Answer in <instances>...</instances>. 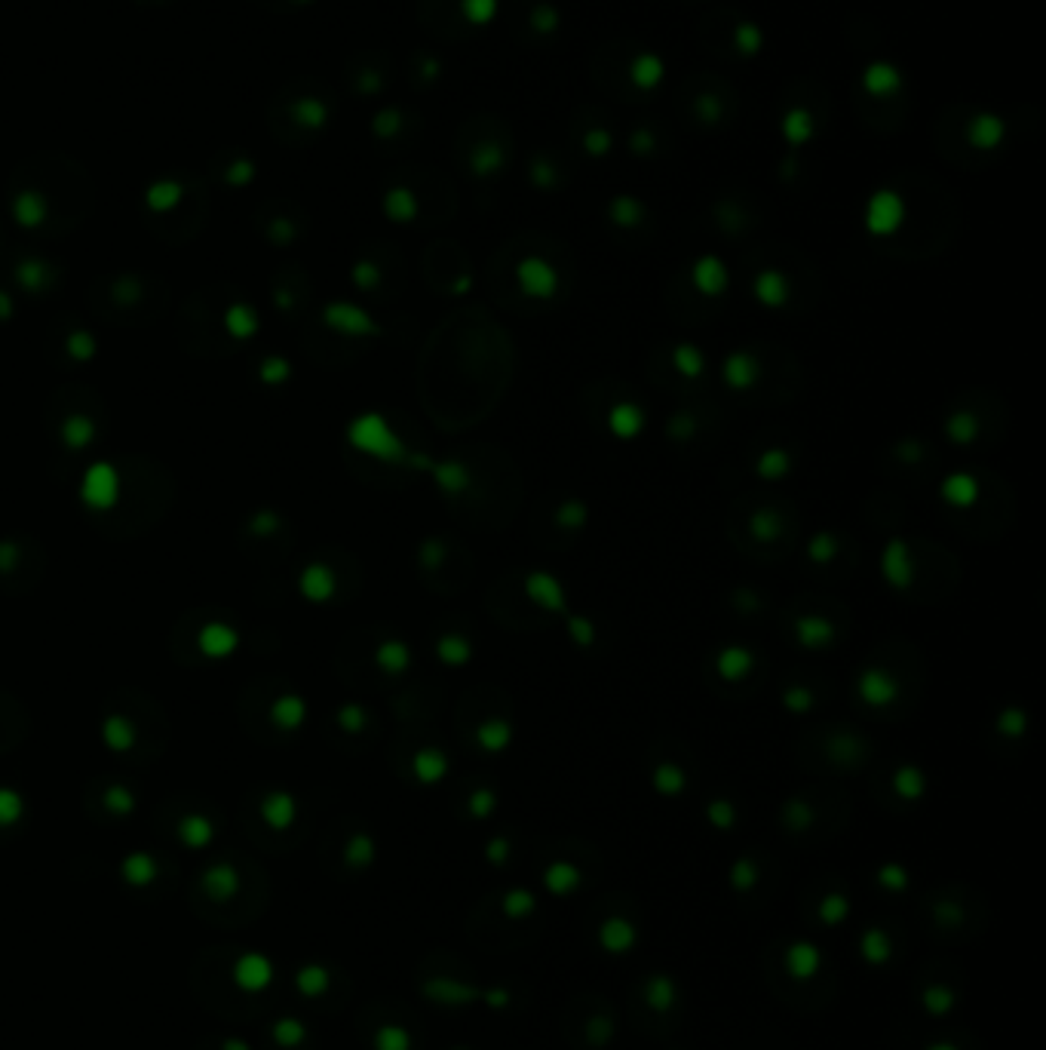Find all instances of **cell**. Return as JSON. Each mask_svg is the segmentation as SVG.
Returning <instances> with one entry per match:
<instances>
[{
	"label": "cell",
	"mask_w": 1046,
	"mask_h": 1050,
	"mask_svg": "<svg viewBox=\"0 0 1046 1050\" xmlns=\"http://www.w3.org/2000/svg\"><path fill=\"white\" fill-rule=\"evenodd\" d=\"M10 193L16 200L22 221H49V203L58 206V215L80 212V203H89V175L80 163L62 154H34L13 173Z\"/></svg>",
	"instance_id": "1"
},
{
	"label": "cell",
	"mask_w": 1046,
	"mask_h": 1050,
	"mask_svg": "<svg viewBox=\"0 0 1046 1050\" xmlns=\"http://www.w3.org/2000/svg\"><path fill=\"white\" fill-rule=\"evenodd\" d=\"M335 114L332 93L313 77L289 80L267 105V126L286 145H304L328 130Z\"/></svg>",
	"instance_id": "2"
},
{
	"label": "cell",
	"mask_w": 1046,
	"mask_h": 1050,
	"mask_svg": "<svg viewBox=\"0 0 1046 1050\" xmlns=\"http://www.w3.org/2000/svg\"><path fill=\"white\" fill-rule=\"evenodd\" d=\"M906 219V203H902L899 193L893 191H878L875 197L869 200V212H865V225H869L872 234L887 237L893 234L896 228Z\"/></svg>",
	"instance_id": "3"
},
{
	"label": "cell",
	"mask_w": 1046,
	"mask_h": 1050,
	"mask_svg": "<svg viewBox=\"0 0 1046 1050\" xmlns=\"http://www.w3.org/2000/svg\"><path fill=\"white\" fill-rule=\"evenodd\" d=\"M515 283H519V289L528 298H550L552 292H556L559 277H556V271H552L550 262H543V258H537V256H528V258H522L519 267H515Z\"/></svg>",
	"instance_id": "4"
},
{
	"label": "cell",
	"mask_w": 1046,
	"mask_h": 1050,
	"mask_svg": "<svg viewBox=\"0 0 1046 1050\" xmlns=\"http://www.w3.org/2000/svg\"><path fill=\"white\" fill-rule=\"evenodd\" d=\"M424 995L433 998L443 1008H473V1004L482 1001V986H473V983L463 980H427L424 983Z\"/></svg>",
	"instance_id": "5"
},
{
	"label": "cell",
	"mask_w": 1046,
	"mask_h": 1050,
	"mask_svg": "<svg viewBox=\"0 0 1046 1050\" xmlns=\"http://www.w3.org/2000/svg\"><path fill=\"white\" fill-rule=\"evenodd\" d=\"M782 967H786L789 977L798 980V983L813 980L819 971H823V949H819L813 940L789 943L786 952H782Z\"/></svg>",
	"instance_id": "6"
},
{
	"label": "cell",
	"mask_w": 1046,
	"mask_h": 1050,
	"mask_svg": "<svg viewBox=\"0 0 1046 1050\" xmlns=\"http://www.w3.org/2000/svg\"><path fill=\"white\" fill-rule=\"evenodd\" d=\"M595 940H599V946L608 956H626L639 943V928H635V921L623 919V915H611L595 930Z\"/></svg>",
	"instance_id": "7"
},
{
	"label": "cell",
	"mask_w": 1046,
	"mask_h": 1050,
	"mask_svg": "<svg viewBox=\"0 0 1046 1050\" xmlns=\"http://www.w3.org/2000/svg\"><path fill=\"white\" fill-rule=\"evenodd\" d=\"M859 695H863L865 704L872 706H887L893 704L896 697V679L887 669H865L863 676H859Z\"/></svg>",
	"instance_id": "8"
},
{
	"label": "cell",
	"mask_w": 1046,
	"mask_h": 1050,
	"mask_svg": "<svg viewBox=\"0 0 1046 1050\" xmlns=\"http://www.w3.org/2000/svg\"><path fill=\"white\" fill-rule=\"evenodd\" d=\"M580 884H584V873L568 860H556L543 869V888H547L552 897H568V893H574Z\"/></svg>",
	"instance_id": "9"
},
{
	"label": "cell",
	"mask_w": 1046,
	"mask_h": 1050,
	"mask_svg": "<svg viewBox=\"0 0 1046 1050\" xmlns=\"http://www.w3.org/2000/svg\"><path fill=\"white\" fill-rule=\"evenodd\" d=\"M859 956L869 967H884L893 962V940L884 928H869L859 937Z\"/></svg>",
	"instance_id": "10"
},
{
	"label": "cell",
	"mask_w": 1046,
	"mask_h": 1050,
	"mask_svg": "<svg viewBox=\"0 0 1046 1050\" xmlns=\"http://www.w3.org/2000/svg\"><path fill=\"white\" fill-rule=\"evenodd\" d=\"M678 1001V983L669 974H651L645 980V1004L654 1014H669Z\"/></svg>",
	"instance_id": "11"
},
{
	"label": "cell",
	"mask_w": 1046,
	"mask_h": 1050,
	"mask_svg": "<svg viewBox=\"0 0 1046 1050\" xmlns=\"http://www.w3.org/2000/svg\"><path fill=\"white\" fill-rule=\"evenodd\" d=\"M691 280H693V286H697V292L721 295L724 286H728V271H724V265L715 256H703V258H697V265H693Z\"/></svg>",
	"instance_id": "12"
},
{
	"label": "cell",
	"mask_w": 1046,
	"mask_h": 1050,
	"mask_svg": "<svg viewBox=\"0 0 1046 1050\" xmlns=\"http://www.w3.org/2000/svg\"><path fill=\"white\" fill-rule=\"evenodd\" d=\"M645 427V412L635 403H617L608 412V430L620 439H635Z\"/></svg>",
	"instance_id": "13"
},
{
	"label": "cell",
	"mask_w": 1046,
	"mask_h": 1050,
	"mask_svg": "<svg viewBox=\"0 0 1046 1050\" xmlns=\"http://www.w3.org/2000/svg\"><path fill=\"white\" fill-rule=\"evenodd\" d=\"M758 381V360L749 354H730L728 360H724V384L734 387V390H746V387H752Z\"/></svg>",
	"instance_id": "14"
},
{
	"label": "cell",
	"mask_w": 1046,
	"mask_h": 1050,
	"mask_svg": "<svg viewBox=\"0 0 1046 1050\" xmlns=\"http://www.w3.org/2000/svg\"><path fill=\"white\" fill-rule=\"evenodd\" d=\"M755 298H758L764 308H782L789 298V280L786 274L780 271H761L758 280H755Z\"/></svg>",
	"instance_id": "15"
},
{
	"label": "cell",
	"mask_w": 1046,
	"mask_h": 1050,
	"mask_svg": "<svg viewBox=\"0 0 1046 1050\" xmlns=\"http://www.w3.org/2000/svg\"><path fill=\"white\" fill-rule=\"evenodd\" d=\"M798 642L807 645L810 651H819V648H828L835 642V624L826 621V617H801L795 624Z\"/></svg>",
	"instance_id": "16"
},
{
	"label": "cell",
	"mask_w": 1046,
	"mask_h": 1050,
	"mask_svg": "<svg viewBox=\"0 0 1046 1050\" xmlns=\"http://www.w3.org/2000/svg\"><path fill=\"white\" fill-rule=\"evenodd\" d=\"M528 596H532L534 602H541L543 608H552V612H562L565 608L562 587H559V580L550 578L547 571H534V575L528 578Z\"/></svg>",
	"instance_id": "17"
},
{
	"label": "cell",
	"mask_w": 1046,
	"mask_h": 1050,
	"mask_svg": "<svg viewBox=\"0 0 1046 1050\" xmlns=\"http://www.w3.org/2000/svg\"><path fill=\"white\" fill-rule=\"evenodd\" d=\"M755 664L752 651L749 648H739V645H730V648H721L719 660H715V667H719V673L724 676L728 682H739L749 676V669Z\"/></svg>",
	"instance_id": "18"
},
{
	"label": "cell",
	"mask_w": 1046,
	"mask_h": 1050,
	"mask_svg": "<svg viewBox=\"0 0 1046 1050\" xmlns=\"http://www.w3.org/2000/svg\"><path fill=\"white\" fill-rule=\"evenodd\" d=\"M943 495H945V501L952 504V507H973L976 498H979V486H976L973 476L954 473V476H948V480L943 482Z\"/></svg>",
	"instance_id": "19"
},
{
	"label": "cell",
	"mask_w": 1046,
	"mask_h": 1050,
	"mask_svg": "<svg viewBox=\"0 0 1046 1050\" xmlns=\"http://www.w3.org/2000/svg\"><path fill=\"white\" fill-rule=\"evenodd\" d=\"M921 1008H924V1014H930V1017H948L954 1008H958V992H954L952 986H943V983L926 986L921 992Z\"/></svg>",
	"instance_id": "20"
},
{
	"label": "cell",
	"mask_w": 1046,
	"mask_h": 1050,
	"mask_svg": "<svg viewBox=\"0 0 1046 1050\" xmlns=\"http://www.w3.org/2000/svg\"><path fill=\"white\" fill-rule=\"evenodd\" d=\"M663 74H666V68H663V58L654 56V53H641L632 62V68H630L632 84L639 89H654L663 80Z\"/></svg>",
	"instance_id": "21"
},
{
	"label": "cell",
	"mask_w": 1046,
	"mask_h": 1050,
	"mask_svg": "<svg viewBox=\"0 0 1046 1050\" xmlns=\"http://www.w3.org/2000/svg\"><path fill=\"white\" fill-rule=\"evenodd\" d=\"M534 910H537V897L528 888H513V891L504 893V900H500V912L513 921L528 919V915H534Z\"/></svg>",
	"instance_id": "22"
},
{
	"label": "cell",
	"mask_w": 1046,
	"mask_h": 1050,
	"mask_svg": "<svg viewBox=\"0 0 1046 1050\" xmlns=\"http://www.w3.org/2000/svg\"><path fill=\"white\" fill-rule=\"evenodd\" d=\"M850 919V897L841 891H832L819 900V921L828 928H841Z\"/></svg>",
	"instance_id": "23"
},
{
	"label": "cell",
	"mask_w": 1046,
	"mask_h": 1050,
	"mask_svg": "<svg viewBox=\"0 0 1046 1050\" xmlns=\"http://www.w3.org/2000/svg\"><path fill=\"white\" fill-rule=\"evenodd\" d=\"M884 571H887V578H890L896 587H908V584H911L908 550L902 547L899 541H893V543H890V550H887V556H884Z\"/></svg>",
	"instance_id": "24"
},
{
	"label": "cell",
	"mask_w": 1046,
	"mask_h": 1050,
	"mask_svg": "<svg viewBox=\"0 0 1046 1050\" xmlns=\"http://www.w3.org/2000/svg\"><path fill=\"white\" fill-rule=\"evenodd\" d=\"M863 84H865L869 93H875V95H890L893 89L902 86V77H899V71H896L893 65H872V68L865 71Z\"/></svg>",
	"instance_id": "25"
},
{
	"label": "cell",
	"mask_w": 1046,
	"mask_h": 1050,
	"mask_svg": "<svg viewBox=\"0 0 1046 1050\" xmlns=\"http://www.w3.org/2000/svg\"><path fill=\"white\" fill-rule=\"evenodd\" d=\"M654 789L660 795H682L684 793V786H687V777H684V771L678 768V765H672V762H663V765H657L654 768Z\"/></svg>",
	"instance_id": "26"
},
{
	"label": "cell",
	"mask_w": 1046,
	"mask_h": 1050,
	"mask_svg": "<svg viewBox=\"0 0 1046 1050\" xmlns=\"http://www.w3.org/2000/svg\"><path fill=\"white\" fill-rule=\"evenodd\" d=\"M728 878H730V888H734L737 893H749V891L758 888L761 869H758V863H755L752 857H739L734 866H730Z\"/></svg>",
	"instance_id": "27"
},
{
	"label": "cell",
	"mask_w": 1046,
	"mask_h": 1050,
	"mask_svg": "<svg viewBox=\"0 0 1046 1050\" xmlns=\"http://www.w3.org/2000/svg\"><path fill=\"white\" fill-rule=\"evenodd\" d=\"M782 136H786L791 145H804L807 139L813 136V117L810 111L804 108H791L782 121Z\"/></svg>",
	"instance_id": "28"
},
{
	"label": "cell",
	"mask_w": 1046,
	"mask_h": 1050,
	"mask_svg": "<svg viewBox=\"0 0 1046 1050\" xmlns=\"http://www.w3.org/2000/svg\"><path fill=\"white\" fill-rule=\"evenodd\" d=\"M617 1035V1023L611 1014H593L586 1019V1029H584V1038L589 1047H604L611 1045V1038Z\"/></svg>",
	"instance_id": "29"
},
{
	"label": "cell",
	"mask_w": 1046,
	"mask_h": 1050,
	"mask_svg": "<svg viewBox=\"0 0 1046 1050\" xmlns=\"http://www.w3.org/2000/svg\"><path fill=\"white\" fill-rule=\"evenodd\" d=\"M893 786H896V793L902 795V799H908V802H915V799H921L924 795V789H926V777L917 768H911V765H906V768H896V774H893Z\"/></svg>",
	"instance_id": "30"
},
{
	"label": "cell",
	"mask_w": 1046,
	"mask_h": 1050,
	"mask_svg": "<svg viewBox=\"0 0 1046 1050\" xmlns=\"http://www.w3.org/2000/svg\"><path fill=\"white\" fill-rule=\"evenodd\" d=\"M970 139L976 141L979 148H995L1000 139H1004V123L1000 117H976L973 126H970Z\"/></svg>",
	"instance_id": "31"
},
{
	"label": "cell",
	"mask_w": 1046,
	"mask_h": 1050,
	"mask_svg": "<svg viewBox=\"0 0 1046 1050\" xmlns=\"http://www.w3.org/2000/svg\"><path fill=\"white\" fill-rule=\"evenodd\" d=\"M510 740H513L510 725H506V722H500V719L485 722V725L479 728V743H482V749H488V753H500V749H506V747H510Z\"/></svg>",
	"instance_id": "32"
},
{
	"label": "cell",
	"mask_w": 1046,
	"mask_h": 1050,
	"mask_svg": "<svg viewBox=\"0 0 1046 1050\" xmlns=\"http://www.w3.org/2000/svg\"><path fill=\"white\" fill-rule=\"evenodd\" d=\"M875 882L878 888L890 891V893H906L908 884H911V875L906 866H899V863H884V866L875 873Z\"/></svg>",
	"instance_id": "33"
},
{
	"label": "cell",
	"mask_w": 1046,
	"mask_h": 1050,
	"mask_svg": "<svg viewBox=\"0 0 1046 1050\" xmlns=\"http://www.w3.org/2000/svg\"><path fill=\"white\" fill-rule=\"evenodd\" d=\"M749 532L761 543H767V541H773L782 534V519L776 516L773 510H758V513H752V519H749Z\"/></svg>",
	"instance_id": "34"
},
{
	"label": "cell",
	"mask_w": 1046,
	"mask_h": 1050,
	"mask_svg": "<svg viewBox=\"0 0 1046 1050\" xmlns=\"http://www.w3.org/2000/svg\"><path fill=\"white\" fill-rule=\"evenodd\" d=\"M813 821H817V814H813V808L807 805L804 799H791V802H786V808H782V823H786L791 832L810 830Z\"/></svg>",
	"instance_id": "35"
},
{
	"label": "cell",
	"mask_w": 1046,
	"mask_h": 1050,
	"mask_svg": "<svg viewBox=\"0 0 1046 1050\" xmlns=\"http://www.w3.org/2000/svg\"><path fill=\"white\" fill-rule=\"evenodd\" d=\"M945 434L952 436L958 445H967V443H973V439H976L979 424H976V418L970 412H958V415H952V418H948Z\"/></svg>",
	"instance_id": "36"
},
{
	"label": "cell",
	"mask_w": 1046,
	"mask_h": 1050,
	"mask_svg": "<svg viewBox=\"0 0 1046 1050\" xmlns=\"http://www.w3.org/2000/svg\"><path fill=\"white\" fill-rule=\"evenodd\" d=\"M611 219L623 228H632L645 219V210H641V203L635 197H617L614 203H611Z\"/></svg>",
	"instance_id": "37"
},
{
	"label": "cell",
	"mask_w": 1046,
	"mask_h": 1050,
	"mask_svg": "<svg viewBox=\"0 0 1046 1050\" xmlns=\"http://www.w3.org/2000/svg\"><path fill=\"white\" fill-rule=\"evenodd\" d=\"M789 471H791V461H789V455L782 449L764 452L761 461H758V473L764 476V480H782V476H786Z\"/></svg>",
	"instance_id": "38"
},
{
	"label": "cell",
	"mask_w": 1046,
	"mask_h": 1050,
	"mask_svg": "<svg viewBox=\"0 0 1046 1050\" xmlns=\"http://www.w3.org/2000/svg\"><path fill=\"white\" fill-rule=\"evenodd\" d=\"M415 768H417V777H421L424 784H436V780H443V777H445L448 765H445L443 753H436V749H433V753H421V756H417Z\"/></svg>",
	"instance_id": "39"
},
{
	"label": "cell",
	"mask_w": 1046,
	"mask_h": 1050,
	"mask_svg": "<svg viewBox=\"0 0 1046 1050\" xmlns=\"http://www.w3.org/2000/svg\"><path fill=\"white\" fill-rule=\"evenodd\" d=\"M439 658H443L445 664H467V660L473 658V645H469L463 636H445L443 642H439Z\"/></svg>",
	"instance_id": "40"
},
{
	"label": "cell",
	"mask_w": 1046,
	"mask_h": 1050,
	"mask_svg": "<svg viewBox=\"0 0 1046 1050\" xmlns=\"http://www.w3.org/2000/svg\"><path fill=\"white\" fill-rule=\"evenodd\" d=\"M672 360H675V366L682 369V375H687V378H697L700 372H703V366H706L703 354H700V350L693 345H678Z\"/></svg>",
	"instance_id": "41"
},
{
	"label": "cell",
	"mask_w": 1046,
	"mask_h": 1050,
	"mask_svg": "<svg viewBox=\"0 0 1046 1050\" xmlns=\"http://www.w3.org/2000/svg\"><path fill=\"white\" fill-rule=\"evenodd\" d=\"M375 1047L378 1050H412V1035L402 1029V1026H384V1029H378Z\"/></svg>",
	"instance_id": "42"
},
{
	"label": "cell",
	"mask_w": 1046,
	"mask_h": 1050,
	"mask_svg": "<svg viewBox=\"0 0 1046 1050\" xmlns=\"http://www.w3.org/2000/svg\"><path fill=\"white\" fill-rule=\"evenodd\" d=\"M460 10L473 25H485V22L495 19L497 13V0H460Z\"/></svg>",
	"instance_id": "43"
},
{
	"label": "cell",
	"mask_w": 1046,
	"mask_h": 1050,
	"mask_svg": "<svg viewBox=\"0 0 1046 1050\" xmlns=\"http://www.w3.org/2000/svg\"><path fill=\"white\" fill-rule=\"evenodd\" d=\"M706 817H709V823H712L715 830H730V826L737 823V808L730 805L728 799H715V802H709Z\"/></svg>",
	"instance_id": "44"
},
{
	"label": "cell",
	"mask_w": 1046,
	"mask_h": 1050,
	"mask_svg": "<svg viewBox=\"0 0 1046 1050\" xmlns=\"http://www.w3.org/2000/svg\"><path fill=\"white\" fill-rule=\"evenodd\" d=\"M835 553H838V541L826 532H819L817 538L810 541V547H807V556H810L813 562H828V560H835Z\"/></svg>",
	"instance_id": "45"
},
{
	"label": "cell",
	"mask_w": 1046,
	"mask_h": 1050,
	"mask_svg": "<svg viewBox=\"0 0 1046 1050\" xmlns=\"http://www.w3.org/2000/svg\"><path fill=\"white\" fill-rule=\"evenodd\" d=\"M933 919H936L939 928H958L963 925V906H958L954 900H943V903L933 906Z\"/></svg>",
	"instance_id": "46"
},
{
	"label": "cell",
	"mask_w": 1046,
	"mask_h": 1050,
	"mask_svg": "<svg viewBox=\"0 0 1046 1050\" xmlns=\"http://www.w3.org/2000/svg\"><path fill=\"white\" fill-rule=\"evenodd\" d=\"M497 808V795L491 793V789H476L473 795H469V814L476 817V821H485V817H491Z\"/></svg>",
	"instance_id": "47"
},
{
	"label": "cell",
	"mask_w": 1046,
	"mask_h": 1050,
	"mask_svg": "<svg viewBox=\"0 0 1046 1050\" xmlns=\"http://www.w3.org/2000/svg\"><path fill=\"white\" fill-rule=\"evenodd\" d=\"M1025 713L1019 710V706H1010V710H1004L997 716V731L1000 734H1006V737H1019L1022 731H1025Z\"/></svg>",
	"instance_id": "48"
},
{
	"label": "cell",
	"mask_w": 1046,
	"mask_h": 1050,
	"mask_svg": "<svg viewBox=\"0 0 1046 1050\" xmlns=\"http://www.w3.org/2000/svg\"><path fill=\"white\" fill-rule=\"evenodd\" d=\"M782 706L791 710V713H807L813 706L810 688H804V685H795V688H789L786 695H782Z\"/></svg>",
	"instance_id": "49"
},
{
	"label": "cell",
	"mask_w": 1046,
	"mask_h": 1050,
	"mask_svg": "<svg viewBox=\"0 0 1046 1050\" xmlns=\"http://www.w3.org/2000/svg\"><path fill=\"white\" fill-rule=\"evenodd\" d=\"M510 854H513V845H510V839H504V836L491 839L488 845H485V857H488L491 866H504V863L510 860Z\"/></svg>",
	"instance_id": "50"
},
{
	"label": "cell",
	"mask_w": 1046,
	"mask_h": 1050,
	"mask_svg": "<svg viewBox=\"0 0 1046 1050\" xmlns=\"http://www.w3.org/2000/svg\"><path fill=\"white\" fill-rule=\"evenodd\" d=\"M559 523L565 528H584L586 523V507L580 501H568L562 504V510H559Z\"/></svg>",
	"instance_id": "51"
},
{
	"label": "cell",
	"mask_w": 1046,
	"mask_h": 1050,
	"mask_svg": "<svg viewBox=\"0 0 1046 1050\" xmlns=\"http://www.w3.org/2000/svg\"><path fill=\"white\" fill-rule=\"evenodd\" d=\"M482 1004L491 1010H506L513 1004V992L506 986H491V989H482Z\"/></svg>",
	"instance_id": "52"
},
{
	"label": "cell",
	"mask_w": 1046,
	"mask_h": 1050,
	"mask_svg": "<svg viewBox=\"0 0 1046 1050\" xmlns=\"http://www.w3.org/2000/svg\"><path fill=\"white\" fill-rule=\"evenodd\" d=\"M387 203H390V212L399 215V219H412L415 215V197L408 191H390Z\"/></svg>",
	"instance_id": "53"
},
{
	"label": "cell",
	"mask_w": 1046,
	"mask_h": 1050,
	"mask_svg": "<svg viewBox=\"0 0 1046 1050\" xmlns=\"http://www.w3.org/2000/svg\"><path fill=\"white\" fill-rule=\"evenodd\" d=\"M402 130V114L396 108H390V111H380V114L375 117V132L378 136H393V132H399Z\"/></svg>",
	"instance_id": "54"
},
{
	"label": "cell",
	"mask_w": 1046,
	"mask_h": 1050,
	"mask_svg": "<svg viewBox=\"0 0 1046 1050\" xmlns=\"http://www.w3.org/2000/svg\"><path fill=\"white\" fill-rule=\"evenodd\" d=\"M737 47L743 53H758L761 49V31L755 25H739L737 28Z\"/></svg>",
	"instance_id": "55"
},
{
	"label": "cell",
	"mask_w": 1046,
	"mask_h": 1050,
	"mask_svg": "<svg viewBox=\"0 0 1046 1050\" xmlns=\"http://www.w3.org/2000/svg\"><path fill=\"white\" fill-rule=\"evenodd\" d=\"M532 19H534L537 31H556V28H559V13L552 10V6H537Z\"/></svg>",
	"instance_id": "56"
},
{
	"label": "cell",
	"mask_w": 1046,
	"mask_h": 1050,
	"mask_svg": "<svg viewBox=\"0 0 1046 1050\" xmlns=\"http://www.w3.org/2000/svg\"><path fill=\"white\" fill-rule=\"evenodd\" d=\"M255 6H264V10H273V13H289V10H298V6L304 4H313V0H252Z\"/></svg>",
	"instance_id": "57"
},
{
	"label": "cell",
	"mask_w": 1046,
	"mask_h": 1050,
	"mask_svg": "<svg viewBox=\"0 0 1046 1050\" xmlns=\"http://www.w3.org/2000/svg\"><path fill=\"white\" fill-rule=\"evenodd\" d=\"M608 148H611L608 132H589V136H586V151L589 154H604Z\"/></svg>",
	"instance_id": "58"
},
{
	"label": "cell",
	"mask_w": 1046,
	"mask_h": 1050,
	"mask_svg": "<svg viewBox=\"0 0 1046 1050\" xmlns=\"http://www.w3.org/2000/svg\"><path fill=\"white\" fill-rule=\"evenodd\" d=\"M571 630H574V639H577L580 645L593 642V627H589V621H571Z\"/></svg>",
	"instance_id": "59"
},
{
	"label": "cell",
	"mask_w": 1046,
	"mask_h": 1050,
	"mask_svg": "<svg viewBox=\"0 0 1046 1050\" xmlns=\"http://www.w3.org/2000/svg\"><path fill=\"white\" fill-rule=\"evenodd\" d=\"M924 1050H961L958 1045H954V1041H930V1045H926Z\"/></svg>",
	"instance_id": "60"
},
{
	"label": "cell",
	"mask_w": 1046,
	"mask_h": 1050,
	"mask_svg": "<svg viewBox=\"0 0 1046 1050\" xmlns=\"http://www.w3.org/2000/svg\"><path fill=\"white\" fill-rule=\"evenodd\" d=\"M136 4H141V6H166V4H172V0H136Z\"/></svg>",
	"instance_id": "61"
},
{
	"label": "cell",
	"mask_w": 1046,
	"mask_h": 1050,
	"mask_svg": "<svg viewBox=\"0 0 1046 1050\" xmlns=\"http://www.w3.org/2000/svg\"><path fill=\"white\" fill-rule=\"evenodd\" d=\"M454 1050H467V1047H454Z\"/></svg>",
	"instance_id": "62"
}]
</instances>
